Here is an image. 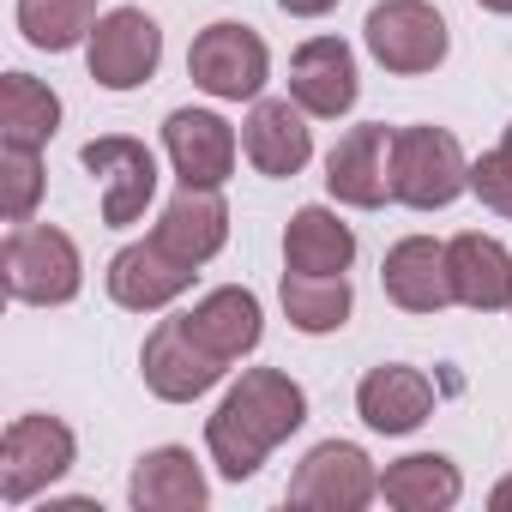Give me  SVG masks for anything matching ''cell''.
I'll return each instance as SVG.
<instances>
[{
    "label": "cell",
    "mask_w": 512,
    "mask_h": 512,
    "mask_svg": "<svg viewBox=\"0 0 512 512\" xmlns=\"http://www.w3.org/2000/svg\"><path fill=\"white\" fill-rule=\"evenodd\" d=\"M61 127V97L31 79V73H7L0 79V145H25V151H43Z\"/></svg>",
    "instance_id": "24"
},
{
    "label": "cell",
    "mask_w": 512,
    "mask_h": 512,
    "mask_svg": "<svg viewBox=\"0 0 512 512\" xmlns=\"http://www.w3.org/2000/svg\"><path fill=\"white\" fill-rule=\"evenodd\" d=\"M446 260H452V296L476 314H500L512 308V253L482 235V229H464L446 241Z\"/></svg>",
    "instance_id": "19"
},
{
    "label": "cell",
    "mask_w": 512,
    "mask_h": 512,
    "mask_svg": "<svg viewBox=\"0 0 512 512\" xmlns=\"http://www.w3.org/2000/svg\"><path fill=\"white\" fill-rule=\"evenodd\" d=\"M151 241H157L163 253H175L181 266L217 260L223 241H229V205H223V193H217V187H181V193L163 205Z\"/></svg>",
    "instance_id": "17"
},
{
    "label": "cell",
    "mask_w": 512,
    "mask_h": 512,
    "mask_svg": "<svg viewBox=\"0 0 512 512\" xmlns=\"http://www.w3.org/2000/svg\"><path fill=\"white\" fill-rule=\"evenodd\" d=\"M374 494H380V470L350 440H320L296 464V476L284 488V500L290 506H308V512H362Z\"/></svg>",
    "instance_id": "7"
},
{
    "label": "cell",
    "mask_w": 512,
    "mask_h": 512,
    "mask_svg": "<svg viewBox=\"0 0 512 512\" xmlns=\"http://www.w3.org/2000/svg\"><path fill=\"white\" fill-rule=\"evenodd\" d=\"M223 368H229V362H217V356L187 332L181 314L163 320V326L145 338V356H139V374H145V386H151L163 404H193V398H205V392L223 380Z\"/></svg>",
    "instance_id": "10"
},
{
    "label": "cell",
    "mask_w": 512,
    "mask_h": 512,
    "mask_svg": "<svg viewBox=\"0 0 512 512\" xmlns=\"http://www.w3.org/2000/svg\"><path fill=\"white\" fill-rule=\"evenodd\" d=\"M326 193L338 205H356V211H374L392 199V127L386 121H362L332 145Z\"/></svg>",
    "instance_id": "11"
},
{
    "label": "cell",
    "mask_w": 512,
    "mask_h": 512,
    "mask_svg": "<svg viewBox=\"0 0 512 512\" xmlns=\"http://www.w3.org/2000/svg\"><path fill=\"white\" fill-rule=\"evenodd\" d=\"M85 61H91V79L103 91H139L163 61V31L145 7H115V13L97 19V31L85 43Z\"/></svg>",
    "instance_id": "8"
},
{
    "label": "cell",
    "mask_w": 512,
    "mask_h": 512,
    "mask_svg": "<svg viewBox=\"0 0 512 512\" xmlns=\"http://www.w3.org/2000/svg\"><path fill=\"white\" fill-rule=\"evenodd\" d=\"M488 506H500V512H506V506H512V482H500V488L488 494Z\"/></svg>",
    "instance_id": "30"
},
{
    "label": "cell",
    "mask_w": 512,
    "mask_h": 512,
    "mask_svg": "<svg viewBox=\"0 0 512 512\" xmlns=\"http://www.w3.org/2000/svg\"><path fill=\"white\" fill-rule=\"evenodd\" d=\"M19 31L31 49L67 55L79 43H91L97 31V0H19Z\"/></svg>",
    "instance_id": "26"
},
{
    "label": "cell",
    "mask_w": 512,
    "mask_h": 512,
    "mask_svg": "<svg viewBox=\"0 0 512 512\" xmlns=\"http://www.w3.org/2000/svg\"><path fill=\"white\" fill-rule=\"evenodd\" d=\"M0 272H7V296L25 308H61L85 284L79 241L55 223H13L0 247Z\"/></svg>",
    "instance_id": "2"
},
{
    "label": "cell",
    "mask_w": 512,
    "mask_h": 512,
    "mask_svg": "<svg viewBox=\"0 0 512 512\" xmlns=\"http://www.w3.org/2000/svg\"><path fill=\"white\" fill-rule=\"evenodd\" d=\"M470 187L464 145L446 127H398L392 133V199L410 211H440Z\"/></svg>",
    "instance_id": "4"
},
{
    "label": "cell",
    "mask_w": 512,
    "mask_h": 512,
    "mask_svg": "<svg viewBox=\"0 0 512 512\" xmlns=\"http://www.w3.org/2000/svg\"><path fill=\"white\" fill-rule=\"evenodd\" d=\"M163 151L181 187H223L235 175V127L211 109H175L163 121Z\"/></svg>",
    "instance_id": "13"
},
{
    "label": "cell",
    "mask_w": 512,
    "mask_h": 512,
    "mask_svg": "<svg viewBox=\"0 0 512 512\" xmlns=\"http://www.w3.org/2000/svg\"><path fill=\"white\" fill-rule=\"evenodd\" d=\"M500 145H506V151H512V127H506V139H500Z\"/></svg>",
    "instance_id": "32"
},
{
    "label": "cell",
    "mask_w": 512,
    "mask_h": 512,
    "mask_svg": "<svg viewBox=\"0 0 512 512\" xmlns=\"http://www.w3.org/2000/svg\"><path fill=\"white\" fill-rule=\"evenodd\" d=\"M380 284L386 296L404 308V314H440L452 308V260H446V241L434 235H404L386 247V266H380Z\"/></svg>",
    "instance_id": "15"
},
{
    "label": "cell",
    "mask_w": 512,
    "mask_h": 512,
    "mask_svg": "<svg viewBox=\"0 0 512 512\" xmlns=\"http://www.w3.org/2000/svg\"><path fill=\"white\" fill-rule=\"evenodd\" d=\"M476 7H488V13H512V0H476Z\"/></svg>",
    "instance_id": "31"
},
{
    "label": "cell",
    "mask_w": 512,
    "mask_h": 512,
    "mask_svg": "<svg viewBox=\"0 0 512 512\" xmlns=\"http://www.w3.org/2000/svg\"><path fill=\"white\" fill-rule=\"evenodd\" d=\"M187 79L217 97V103H260L266 79H272V49L260 43L253 25H235V19H217L193 37L187 49Z\"/></svg>",
    "instance_id": "3"
},
{
    "label": "cell",
    "mask_w": 512,
    "mask_h": 512,
    "mask_svg": "<svg viewBox=\"0 0 512 512\" xmlns=\"http://www.w3.org/2000/svg\"><path fill=\"white\" fill-rule=\"evenodd\" d=\"M193 272H199V266H181L175 253H163V247L145 235V241L121 247L115 260H109V302L127 308V314H157V308H169L175 296L193 290Z\"/></svg>",
    "instance_id": "16"
},
{
    "label": "cell",
    "mask_w": 512,
    "mask_h": 512,
    "mask_svg": "<svg viewBox=\"0 0 512 512\" xmlns=\"http://www.w3.org/2000/svg\"><path fill=\"white\" fill-rule=\"evenodd\" d=\"M37 199H43V157L25 145H7L0 151V205H7V223H31Z\"/></svg>",
    "instance_id": "27"
},
{
    "label": "cell",
    "mask_w": 512,
    "mask_h": 512,
    "mask_svg": "<svg viewBox=\"0 0 512 512\" xmlns=\"http://www.w3.org/2000/svg\"><path fill=\"white\" fill-rule=\"evenodd\" d=\"M362 37H368V55L386 73H404V79L434 73L446 61V49H452L446 19L428 7V0H380L368 13V25H362Z\"/></svg>",
    "instance_id": "6"
},
{
    "label": "cell",
    "mask_w": 512,
    "mask_h": 512,
    "mask_svg": "<svg viewBox=\"0 0 512 512\" xmlns=\"http://www.w3.org/2000/svg\"><path fill=\"white\" fill-rule=\"evenodd\" d=\"M79 458V440L61 416H13L7 434H0V500L7 506H25L31 494H43L49 482H61Z\"/></svg>",
    "instance_id": "5"
},
{
    "label": "cell",
    "mask_w": 512,
    "mask_h": 512,
    "mask_svg": "<svg viewBox=\"0 0 512 512\" xmlns=\"http://www.w3.org/2000/svg\"><path fill=\"white\" fill-rule=\"evenodd\" d=\"M127 500L139 512H199L211 500V488H205V470L187 446H157L133 464Z\"/></svg>",
    "instance_id": "21"
},
{
    "label": "cell",
    "mask_w": 512,
    "mask_h": 512,
    "mask_svg": "<svg viewBox=\"0 0 512 512\" xmlns=\"http://www.w3.org/2000/svg\"><path fill=\"white\" fill-rule=\"evenodd\" d=\"M470 193H476L488 211L512 217V151H506V145H494V151H482V157L470 163Z\"/></svg>",
    "instance_id": "28"
},
{
    "label": "cell",
    "mask_w": 512,
    "mask_h": 512,
    "mask_svg": "<svg viewBox=\"0 0 512 512\" xmlns=\"http://www.w3.org/2000/svg\"><path fill=\"white\" fill-rule=\"evenodd\" d=\"M308 422V392L284 368H247L205 422V452L229 482H247Z\"/></svg>",
    "instance_id": "1"
},
{
    "label": "cell",
    "mask_w": 512,
    "mask_h": 512,
    "mask_svg": "<svg viewBox=\"0 0 512 512\" xmlns=\"http://www.w3.org/2000/svg\"><path fill=\"white\" fill-rule=\"evenodd\" d=\"M302 115H308V109L290 103V97H260V103H253V115L241 121V151H247V163L260 169V175L290 181V175L308 169L314 133H308Z\"/></svg>",
    "instance_id": "14"
},
{
    "label": "cell",
    "mask_w": 512,
    "mask_h": 512,
    "mask_svg": "<svg viewBox=\"0 0 512 512\" xmlns=\"http://www.w3.org/2000/svg\"><path fill=\"white\" fill-rule=\"evenodd\" d=\"M356 260V229L338 223V211L326 205H302L284 229V266L290 272H320V278H338L350 272Z\"/></svg>",
    "instance_id": "22"
},
{
    "label": "cell",
    "mask_w": 512,
    "mask_h": 512,
    "mask_svg": "<svg viewBox=\"0 0 512 512\" xmlns=\"http://www.w3.org/2000/svg\"><path fill=\"white\" fill-rule=\"evenodd\" d=\"M356 55L344 37H308L290 55V97L314 115V121H338L356 109Z\"/></svg>",
    "instance_id": "12"
},
{
    "label": "cell",
    "mask_w": 512,
    "mask_h": 512,
    "mask_svg": "<svg viewBox=\"0 0 512 512\" xmlns=\"http://www.w3.org/2000/svg\"><path fill=\"white\" fill-rule=\"evenodd\" d=\"M458 494H464V476L440 452H410V458L386 464V476H380V500L398 512H446V506H458Z\"/></svg>",
    "instance_id": "23"
},
{
    "label": "cell",
    "mask_w": 512,
    "mask_h": 512,
    "mask_svg": "<svg viewBox=\"0 0 512 512\" xmlns=\"http://www.w3.org/2000/svg\"><path fill=\"white\" fill-rule=\"evenodd\" d=\"M187 332L217 356V362H241V356H253V344H260V296L253 290H241V284H223V290H211V296H199L187 314Z\"/></svg>",
    "instance_id": "20"
},
{
    "label": "cell",
    "mask_w": 512,
    "mask_h": 512,
    "mask_svg": "<svg viewBox=\"0 0 512 512\" xmlns=\"http://www.w3.org/2000/svg\"><path fill=\"white\" fill-rule=\"evenodd\" d=\"M356 416L374 428V434H410L434 416V386L422 368H404V362H380L362 374L356 386Z\"/></svg>",
    "instance_id": "18"
},
{
    "label": "cell",
    "mask_w": 512,
    "mask_h": 512,
    "mask_svg": "<svg viewBox=\"0 0 512 512\" xmlns=\"http://www.w3.org/2000/svg\"><path fill=\"white\" fill-rule=\"evenodd\" d=\"M284 314H290V326L296 332H308V338H326V332H338L344 320H350V308H356V290H350V278L338 272V278H320V272H284Z\"/></svg>",
    "instance_id": "25"
},
{
    "label": "cell",
    "mask_w": 512,
    "mask_h": 512,
    "mask_svg": "<svg viewBox=\"0 0 512 512\" xmlns=\"http://www.w3.org/2000/svg\"><path fill=\"white\" fill-rule=\"evenodd\" d=\"M278 7H284L290 19H326V13L338 7V0H278Z\"/></svg>",
    "instance_id": "29"
},
{
    "label": "cell",
    "mask_w": 512,
    "mask_h": 512,
    "mask_svg": "<svg viewBox=\"0 0 512 512\" xmlns=\"http://www.w3.org/2000/svg\"><path fill=\"white\" fill-rule=\"evenodd\" d=\"M79 163L97 175V193H103V223L127 229L145 217V205L157 199V157L127 139V133H103L79 151Z\"/></svg>",
    "instance_id": "9"
}]
</instances>
